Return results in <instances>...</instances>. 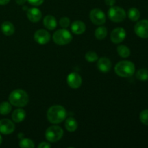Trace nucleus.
Instances as JSON below:
<instances>
[{
	"label": "nucleus",
	"mask_w": 148,
	"mask_h": 148,
	"mask_svg": "<svg viewBox=\"0 0 148 148\" xmlns=\"http://www.w3.org/2000/svg\"><path fill=\"white\" fill-rule=\"evenodd\" d=\"M107 29L106 27L101 26L96 28L95 31V36L98 40H103L107 36Z\"/></svg>",
	"instance_id": "nucleus-20"
},
{
	"label": "nucleus",
	"mask_w": 148,
	"mask_h": 148,
	"mask_svg": "<svg viewBox=\"0 0 148 148\" xmlns=\"http://www.w3.org/2000/svg\"><path fill=\"white\" fill-rule=\"evenodd\" d=\"M105 3L107 6L112 7L116 3V0H105Z\"/></svg>",
	"instance_id": "nucleus-31"
},
{
	"label": "nucleus",
	"mask_w": 148,
	"mask_h": 148,
	"mask_svg": "<svg viewBox=\"0 0 148 148\" xmlns=\"http://www.w3.org/2000/svg\"><path fill=\"white\" fill-rule=\"evenodd\" d=\"M108 16L110 20L114 23H121L126 19L127 14L123 8L117 6H112L108 10Z\"/></svg>",
	"instance_id": "nucleus-6"
},
{
	"label": "nucleus",
	"mask_w": 148,
	"mask_h": 148,
	"mask_svg": "<svg viewBox=\"0 0 148 148\" xmlns=\"http://www.w3.org/2000/svg\"><path fill=\"white\" fill-rule=\"evenodd\" d=\"M65 127L68 132H74L77 129L78 124L75 119L72 118V117H69V118L66 119V121H65Z\"/></svg>",
	"instance_id": "nucleus-19"
},
{
	"label": "nucleus",
	"mask_w": 148,
	"mask_h": 148,
	"mask_svg": "<svg viewBox=\"0 0 148 148\" xmlns=\"http://www.w3.org/2000/svg\"><path fill=\"white\" fill-rule=\"evenodd\" d=\"M136 35L141 38H148V20H143L137 22L134 26Z\"/></svg>",
	"instance_id": "nucleus-8"
},
{
	"label": "nucleus",
	"mask_w": 148,
	"mask_h": 148,
	"mask_svg": "<svg viewBox=\"0 0 148 148\" xmlns=\"http://www.w3.org/2000/svg\"><path fill=\"white\" fill-rule=\"evenodd\" d=\"M19 146L22 148H33L35 147V145L31 140L25 138L20 140Z\"/></svg>",
	"instance_id": "nucleus-25"
},
{
	"label": "nucleus",
	"mask_w": 148,
	"mask_h": 148,
	"mask_svg": "<svg viewBox=\"0 0 148 148\" xmlns=\"http://www.w3.org/2000/svg\"><path fill=\"white\" fill-rule=\"evenodd\" d=\"M9 101L12 105L17 107H24L28 103L29 97L27 92L21 89L13 90L9 96Z\"/></svg>",
	"instance_id": "nucleus-2"
},
{
	"label": "nucleus",
	"mask_w": 148,
	"mask_h": 148,
	"mask_svg": "<svg viewBox=\"0 0 148 148\" xmlns=\"http://www.w3.org/2000/svg\"><path fill=\"white\" fill-rule=\"evenodd\" d=\"M136 77L140 81L148 80V69H140L136 73Z\"/></svg>",
	"instance_id": "nucleus-24"
},
{
	"label": "nucleus",
	"mask_w": 148,
	"mask_h": 148,
	"mask_svg": "<svg viewBox=\"0 0 148 148\" xmlns=\"http://www.w3.org/2000/svg\"><path fill=\"white\" fill-rule=\"evenodd\" d=\"M15 1L18 5H23L27 1V0H15Z\"/></svg>",
	"instance_id": "nucleus-32"
},
{
	"label": "nucleus",
	"mask_w": 148,
	"mask_h": 148,
	"mask_svg": "<svg viewBox=\"0 0 148 148\" xmlns=\"http://www.w3.org/2000/svg\"><path fill=\"white\" fill-rule=\"evenodd\" d=\"M27 17L32 23H38L42 17V13L40 10L36 7H33L27 10Z\"/></svg>",
	"instance_id": "nucleus-14"
},
{
	"label": "nucleus",
	"mask_w": 148,
	"mask_h": 148,
	"mask_svg": "<svg viewBox=\"0 0 148 148\" xmlns=\"http://www.w3.org/2000/svg\"><path fill=\"white\" fill-rule=\"evenodd\" d=\"M1 143H2V137H1V136L0 135V145L1 144Z\"/></svg>",
	"instance_id": "nucleus-34"
},
{
	"label": "nucleus",
	"mask_w": 148,
	"mask_h": 148,
	"mask_svg": "<svg viewBox=\"0 0 148 148\" xmlns=\"http://www.w3.org/2000/svg\"><path fill=\"white\" fill-rule=\"evenodd\" d=\"M97 66L100 72L103 73L108 72L111 69V62L110 59L106 57H101L98 59Z\"/></svg>",
	"instance_id": "nucleus-13"
},
{
	"label": "nucleus",
	"mask_w": 148,
	"mask_h": 148,
	"mask_svg": "<svg viewBox=\"0 0 148 148\" xmlns=\"http://www.w3.org/2000/svg\"><path fill=\"white\" fill-rule=\"evenodd\" d=\"M10 0H0V5H6L10 2Z\"/></svg>",
	"instance_id": "nucleus-33"
},
{
	"label": "nucleus",
	"mask_w": 148,
	"mask_h": 148,
	"mask_svg": "<svg viewBox=\"0 0 148 148\" xmlns=\"http://www.w3.org/2000/svg\"><path fill=\"white\" fill-rule=\"evenodd\" d=\"M85 59L88 61V62H95L98 59V56L95 52L90 51L87 52L85 56Z\"/></svg>",
	"instance_id": "nucleus-26"
},
{
	"label": "nucleus",
	"mask_w": 148,
	"mask_h": 148,
	"mask_svg": "<svg viewBox=\"0 0 148 148\" xmlns=\"http://www.w3.org/2000/svg\"><path fill=\"white\" fill-rule=\"evenodd\" d=\"M90 19L93 24L96 25H102L106 23V17L103 12L98 8L92 10L90 12Z\"/></svg>",
	"instance_id": "nucleus-7"
},
{
	"label": "nucleus",
	"mask_w": 148,
	"mask_h": 148,
	"mask_svg": "<svg viewBox=\"0 0 148 148\" xmlns=\"http://www.w3.org/2000/svg\"><path fill=\"white\" fill-rule=\"evenodd\" d=\"M43 25L48 30H53L57 26L56 18L52 15H46L43 19Z\"/></svg>",
	"instance_id": "nucleus-16"
},
{
	"label": "nucleus",
	"mask_w": 148,
	"mask_h": 148,
	"mask_svg": "<svg viewBox=\"0 0 148 148\" xmlns=\"http://www.w3.org/2000/svg\"><path fill=\"white\" fill-rule=\"evenodd\" d=\"M34 40L38 44L45 45L50 41L51 35L46 30L43 29L38 30L34 34Z\"/></svg>",
	"instance_id": "nucleus-9"
},
{
	"label": "nucleus",
	"mask_w": 148,
	"mask_h": 148,
	"mask_svg": "<svg viewBox=\"0 0 148 148\" xmlns=\"http://www.w3.org/2000/svg\"><path fill=\"white\" fill-rule=\"evenodd\" d=\"M66 111L62 106H52L47 111V119L51 124H60L66 118Z\"/></svg>",
	"instance_id": "nucleus-1"
},
{
	"label": "nucleus",
	"mask_w": 148,
	"mask_h": 148,
	"mask_svg": "<svg viewBox=\"0 0 148 148\" xmlns=\"http://www.w3.org/2000/svg\"><path fill=\"white\" fill-rule=\"evenodd\" d=\"M72 33L76 35H81L86 30V26L85 24L81 20H75L73 22L71 25Z\"/></svg>",
	"instance_id": "nucleus-15"
},
{
	"label": "nucleus",
	"mask_w": 148,
	"mask_h": 148,
	"mask_svg": "<svg viewBox=\"0 0 148 148\" xmlns=\"http://www.w3.org/2000/svg\"><path fill=\"white\" fill-rule=\"evenodd\" d=\"M128 17L132 21H137L140 17V12L138 9L132 7L128 11Z\"/></svg>",
	"instance_id": "nucleus-22"
},
{
	"label": "nucleus",
	"mask_w": 148,
	"mask_h": 148,
	"mask_svg": "<svg viewBox=\"0 0 148 148\" xmlns=\"http://www.w3.org/2000/svg\"><path fill=\"white\" fill-rule=\"evenodd\" d=\"M115 72L121 77H130L135 72V66L130 61H121L115 66Z\"/></svg>",
	"instance_id": "nucleus-3"
},
{
	"label": "nucleus",
	"mask_w": 148,
	"mask_h": 148,
	"mask_svg": "<svg viewBox=\"0 0 148 148\" xmlns=\"http://www.w3.org/2000/svg\"><path fill=\"white\" fill-rule=\"evenodd\" d=\"M140 121L145 125L148 126V109L143 110L140 114Z\"/></svg>",
	"instance_id": "nucleus-27"
},
{
	"label": "nucleus",
	"mask_w": 148,
	"mask_h": 148,
	"mask_svg": "<svg viewBox=\"0 0 148 148\" xmlns=\"http://www.w3.org/2000/svg\"><path fill=\"white\" fill-rule=\"evenodd\" d=\"M51 147V144H49V143H45V142H42L40 144L38 145V148H50Z\"/></svg>",
	"instance_id": "nucleus-30"
},
{
	"label": "nucleus",
	"mask_w": 148,
	"mask_h": 148,
	"mask_svg": "<svg viewBox=\"0 0 148 148\" xmlns=\"http://www.w3.org/2000/svg\"><path fill=\"white\" fill-rule=\"evenodd\" d=\"M15 126L10 119H3L0 120V133L3 134H12L14 131Z\"/></svg>",
	"instance_id": "nucleus-12"
},
{
	"label": "nucleus",
	"mask_w": 148,
	"mask_h": 148,
	"mask_svg": "<svg viewBox=\"0 0 148 148\" xmlns=\"http://www.w3.org/2000/svg\"><path fill=\"white\" fill-rule=\"evenodd\" d=\"M12 111V106L11 103L7 101L0 103V114L1 115H7L10 114V111Z\"/></svg>",
	"instance_id": "nucleus-23"
},
{
	"label": "nucleus",
	"mask_w": 148,
	"mask_h": 148,
	"mask_svg": "<svg viewBox=\"0 0 148 148\" xmlns=\"http://www.w3.org/2000/svg\"><path fill=\"white\" fill-rule=\"evenodd\" d=\"M59 25L62 28H67L70 25V20L66 17H62L59 20Z\"/></svg>",
	"instance_id": "nucleus-28"
},
{
	"label": "nucleus",
	"mask_w": 148,
	"mask_h": 148,
	"mask_svg": "<svg viewBox=\"0 0 148 148\" xmlns=\"http://www.w3.org/2000/svg\"><path fill=\"white\" fill-rule=\"evenodd\" d=\"M68 85L72 89H77L82 85V77L77 72H71L66 78Z\"/></svg>",
	"instance_id": "nucleus-10"
},
{
	"label": "nucleus",
	"mask_w": 148,
	"mask_h": 148,
	"mask_svg": "<svg viewBox=\"0 0 148 148\" xmlns=\"http://www.w3.org/2000/svg\"><path fill=\"white\" fill-rule=\"evenodd\" d=\"M26 117V113L23 108H17L14 110L12 115V119L14 122L20 123L24 121V119Z\"/></svg>",
	"instance_id": "nucleus-18"
},
{
	"label": "nucleus",
	"mask_w": 148,
	"mask_h": 148,
	"mask_svg": "<svg viewBox=\"0 0 148 148\" xmlns=\"http://www.w3.org/2000/svg\"><path fill=\"white\" fill-rule=\"evenodd\" d=\"M28 3L31 5L35 6V7H38V6L41 5L43 3L44 0H27Z\"/></svg>",
	"instance_id": "nucleus-29"
},
{
	"label": "nucleus",
	"mask_w": 148,
	"mask_h": 148,
	"mask_svg": "<svg viewBox=\"0 0 148 148\" xmlns=\"http://www.w3.org/2000/svg\"><path fill=\"white\" fill-rule=\"evenodd\" d=\"M1 30L3 34L7 36H10L14 34L15 29L12 23H10V21H5L1 24Z\"/></svg>",
	"instance_id": "nucleus-17"
},
{
	"label": "nucleus",
	"mask_w": 148,
	"mask_h": 148,
	"mask_svg": "<svg viewBox=\"0 0 148 148\" xmlns=\"http://www.w3.org/2000/svg\"><path fill=\"white\" fill-rule=\"evenodd\" d=\"M72 40V36L69 30L65 28L58 30L53 33V40L59 46H64L70 43Z\"/></svg>",
	"instance_id": "nucleus-4"
},
{
	"label": "nucleus",
	"mask_w": 148,
	"mask_h": 148,
	"mask_svg": "<svg viewBox=\"0 0 148 148\" xmlns=\"http://www.w3.org/2000/svg\"><path fill=\"white\" fill-rule=\"evenodd\" d=\"M127 36L126 30L122 27H117L112 30L111 33V40L114 43H121Z\"/></svg>",
	"instance_id": "nucleus-11"
},
{
	"label": "nucleus",
	"mask_w": 148,
	"mask_h": 148,
	"mask_svg": "<svg viewBox=\"0 0 148 148\" xmlns=\"http://www.w3.org/2000/svg\"><path fill=\"white\" fill-rule=\"evenodd\" d=\"M64 131L59 126H51L46 130L45 132L46 139L49 143H56L62 138Z\"/></svg>",
	"instance_id": "nucleus-5"
},
{
	"label": "nucleus",
	"mask_w": 148,
	"mask_h": 148,
	"mask_svg": "<svg viewBox=\"0 0 148 148\" xmlns=\"http://www.w3.org/2000/svg\"><path fill=\"white\" fill-rule=\"evenodd\" d=\"M117 52L118 54L122 58H127L130 56V49L127 46H124V45H119L117 47Z\"/></svg>",
	"instance_id": "nucleus-21"
}]
</instances>
